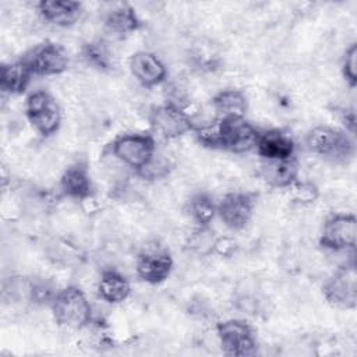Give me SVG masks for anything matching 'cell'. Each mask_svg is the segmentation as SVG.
Masks as SVG:
<instances>
[{"label":"cell","mask_w":357,"mask_h":357,"mask_svg":"<svg viewBox=\"0 0 357 357\" xmlns=\"http://www.w3.org/2000/svg\"><path fill=\"white\" fill-rule=\"evenodd\" d=\"M39 15L56 26H70L78 21L82 6L74 0H40L38 3Z\"/></svg>","instance_id":"13"},{"label":"cell","mask_w":357,"mask_h":357,"mask_svg":"<svg viewBox=\"0 0 357 357\" xmlns=\"http://www.w3.org/2000/svg\"><path fill=\"white\" fill-rule=\"evenodd\" d=\"M105 25L109 32L123 36L137 31L141 22L135 14V10L131 6L126 4L112 10V13H109V15L106 17Z\"/></svg>","instance_id":"20"},{"label":"cell","mask_w":357,"mask_h":357,"mask_svg":"<svg viewBox=\"0 0 357 357\" xmlns=\"http://www.w3.org/2000/svg\"><path fill=\"white\" fill-rule=\"evenodd\" d=\"M135 269L144 282L158 284L169 278L173 269V259L165 251L145 252L138 258Z\"/></svg>","instance_id":"14"},{"label":"cell","mask_w":357,"mask_h":357,"mask_svg":"<svg viewBox=\"0 0 357 357\" xmlns=\"http://www.w3.org/2000/svg\"><path fill=\"white\" fill-rule=\"evenodd\" d=\"M255 148L262 159H289L294 152V142L280 130H268L259 134Z\"/></svg>","instance_id":"15"},{"label":"cell","mask_w":357,"mask_h":357,"mask_svg":"<svg viewBox=\"0 0 357 357\" xmlns=\"http://www.w3.org/2000/svg\"><path fill=\"white\" fill-rule=\"evenodd\" d=\"M212 105L220 117L244 116L247 110V98L237 89H226L212 99Z\"/></svg>","instance_id":"21"},{"label":"cell","mask_w":357,"mask_h":357,"mask_svg":"<svg viewBox=\"0 0 357 357\" xmlns=\"http://www.w3.org/2000/svg\"><path fill=\"white\" fill-rule=\"evenodd\" d=\"M216 206L213 199L204 192L195 194L190 199V213L192 219L199 225V226H208V223L213 219L216 213Z\"/></svg>","instance_id":"22"},{"label":"cell","mask_w":357,"mask_h":357,"mask_svg":"<svg viewBox=\"0 0 357 357\" xmlns=\"http://www.w3.org/2000/svg\"><path fill=\"white\" fill-rule=\"evenodd\" d=\"M60 188L64 195L74 199H85L92 194V181L88 167L84 163H75L63 173Z\"/></svg>","instance_id":"17"},{"label":"cell","mask_w":357,"mask_h":357,"mask_svg":"<svg viewBox=\"0 0 357 357\" xmlns=\"http://www.w3.org/2000/svg\"><path fill=\"white\" fill-rule=\"evenodd\" d=\"M113 155L124 165L139 170L156 152L155 141L148 134H126L112 144Z\"/></svg>","instance_id":"5"},{"label":"cell","mask_w":357,"mask_h":357,"mask_svg":"<svg viewBox=\"0 0 357 357\" xmlns=\"http://www.w3.org/2000/svg\"><path fill=\"white\" fill-rule=\"evenodd\" d=\"M130 283L128 280L120 275L116 271H106L102 273L99 283H98V291L99 296L112 304L124 301L130 294Z\"/></svg>","instance_id":"19"},{"label":"cell","mask_w":357,"mask_h":357,"mask_svg":"<svg viewBox=\"0 0 357 357\" xmlns=\"http://www.w3.org/2000/svg\"><path fill=\"white\" fill-rule=\"evenodd\" d=\"M170 172V162L167 158L158 155L156 152L153 156L138 170L139 176L146 180H158L162 177H166Z\"/></svg>","instance_id":"24"},{"label":"cell","mask_w":357,"mask_h":357,"mask_svg":"<svg viewBox=\"0 0 357 357\" xmlns=\"http://www.w3.org/2000/svg\"><path fill=\"white\" fill-rule=\"evenodd\" d=\"M24 60L32 73L38 75L61 74L68 66V54L66 49L52 42L39 45Z\"/></svg>","instance_id":"10"},{"label":"cell","mask_w":357,"mask_h":357,"mask_svg":"<svg viewBox=\"0 0 357 357\" xmlns=\"http://www.w3.org/2000/svg\"><path fill=\"white\" fill-rule=\"evenodd\" d=\"M357 240V220L351 213H337L329 218L322 229L319 243L324 248L342 251L354 248Z\"/></svg>","instance_id":"6"},{"label":"cell","mask_w":357,"mask_h":357,"mask_svg":"<svg viewBox=\"0 0 357 357\" xmlns=\"http://www.w3.org/2000/svg\"><path fill=\"white\" fill-rule=\"evenodd\" d=\"M289 188H290L291 198L301 204L314 202L319 195L318 187L311 181H297L296 180Z\"/></svg>","instance_id":"25"},{"label":"cell","mask_w":357,"mask_h":357,"mask_svg":"<svg viewBox=\"0 0 357 357\" xmlns=\"http://www.w3.org/2000/svg\"><path fill=\"white\" fill-rule=\"evenodd\" d=\"M128 67L134 78L144 86H155L165 81L166 68L152 53L137 52L130 57Z\"/></svg>","instance_id":"12"},{"label":"cell","mask_w":357,"mask_h":357,"mask_svg":"<svg viewBox=\"0 0 357 357\" xmlns=\"http://www.w3.org/2000/svg\"><path fill=\"white\" fill-rule=\"evenodd\" d=\"M32 75L33 73L25 60L3 64L0 73V88L3 92L11 95L22 93L29 85Z\"/></svg>","instance_id":"18"},{"label":"cell","mask_w":357,"mask_h":357,"mask_svg":"<svg viewBox=\"0 0 357 357\" xmlns=\"http://www.w3.org/2000/svg\"><path fill=\"white\" fill-rule=\"evenodd\" d=\"M342 73L351 88L357 85V45L353 43L344 53L342 61Z\"/></svg>","instance_id":"26"},{"label":"cell","mask_w":357,"mask_h":357,"mask_svg":"<svg viewBox=\"0 0 357 357\" xmlns=\"http://www.w3.org/2000/svg\"><path fill=\"white\" fill-rule=\"evenodd\" d=\"M149 123L159 135L169 139L178 138L192 130V121L190 116L178 106L172 103L152 109L149 114Z\"/></svg>","instance_id":"9"},{"label":"cell","mask_w":357,"mask_h":357,"mask_svg":"<svg viewBox=\"0 0 357 357\" xmlns=\"http://www.w3.org/2000/svg\"><path fill=\"white\" fill-rule=\"evenodd\" d=\"M84 57L85 60L99 70H107L112 63L110 52L105 42L93 40L84 46Z\"/></svg>","instance_id":"23"},{"label":"cell","mask_w":357,"mask_h":357,"mask_svg":"<svg viewBox=\"0 0 357 357\" xmlns=\"http://www.w3.org/2000/svg\"><path fill=\"white\" fill-rule=\"evenodd\" d=\"M213 234V233H212ZM212 234L206 230V226H201V229L198 231L194 233L192 238L190 240V245L191 248H194L198 252H208L212 251L215 247V238L212 237Z\"/></svg>","instance_id":"27"},{"label":"cell","mask_w":357,"mask_h":357,"mask_svg":"<svg viewBox=\"0 0 357 357\" xmlns=\"http://www.w3.org/2000/svg\"><path fill=\"white\" fill-rule=\"evenodd\" d=\"M307 146L311 152L335 163H347L356 152L354 141L347 132L328 126L312 128L307 135Z\"/></svg>","instance_id":"2"},{"label":"cell","mask_w":357,"mask_h":357,"mask_svg":"<svg viewBox=\"0 0 357 357\" xmlns=\"http://www.w3.org/2000/svg\"><path fill=\"white\" fill-rule=\"evenodd\" d=\"M52 312L57 324L71 329H79L91 319V305L85 294L74 286L56 293L52 298Z\"/></svg>","instance_id":"3"},{"label":"cell","mask_w":357,"mask_h":357,"mask_svg":"<svg viewBox=\"0 0 357 357\" xmlns=\"http://www.w3.org/2000/svg\"><path fill=\"white\" fill-rule=\"evenodd\" d=\"M252 211L254 198L245 192H229L216 206V213L222 222L233 230L243 229L250 222Z\"/></svg>","instance_id":"11"},{"label":"cell","mask_w":357,"mask_h":357,"mask_svg":"<svg viewBox=\"0 0 357 357\" xmlns=\"http://www.w3.org/2000/svg\"><path fill=\"white\" fill-rule=\"evenodd\" d=\"M25 114L31 126L45 137L54 134L61 123V113L57 102L45 91H36L28 96Z\"/></svg>","instance_id":"4"},{"label":"cell","mask_w":357,"mask_h":357,"mask_svg":"<svg viewBox=\"0 0 357 357\" xmlns=\"http://www.w3.org/2000/svg\"><path fill=\"white\" fill-rule=\"evenodd\" d=\"M297 163L289 159H264L261 163L259 174L272 187L286 188L297 180Z\"/></svg>","instance_id":"16"},{"label":"cell","mask_w":357,"mask_h":357,"mask_svg":"<svg viewBox=\"0 0 357 357\" xmlns=\"http://www.w3.org/2000/svg\"><path fill=\"white\" fill-rule=\"evenodd\" d=\"M259 132L244 116H226L218 121L197 128V138L211 148H222L236 153L255 148Z\"/></svg>","instance_id":"1"},{"label":"cell","mask_w":357,"mask_h":357,"mask_svg":"<svg viewBox=\"0 0 357 357\" xmlns=\"http://www.w3.org/2000/svg\"><path fill=\"white\" fill-rule=\"evenodd\" d=\"M324 294L329 303L342 308H353L357 303L356 265H344L337 269L324 286Z\"/></svg>","instance_id":"7"},{"label":"cell","mask_w":357,"mask_h":357,"mask_svg":"<svg viewBox=\"0 0 357 357\" xmlns=\"http://www.w3.org/2000/svg\"><path fill=\"white\" fill-rule=\"evenodd\" d=\"M216 331L226 354L250 356L255 353V339L251 328L245 322L227 319L218 324Z\"/></svg>","instance_id":"8"}]
</instances>
